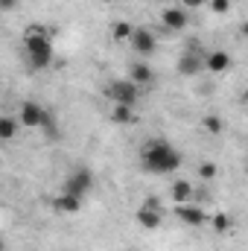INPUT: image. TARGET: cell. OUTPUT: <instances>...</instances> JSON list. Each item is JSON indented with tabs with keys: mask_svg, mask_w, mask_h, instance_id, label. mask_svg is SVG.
<instances>
[{
	"mask_svg": "<svg viewBox=\"0 0 248 251\" xmlns=\"http://www.w3.org/2000/svg\"><path fill=\"white\" fill-rule=\"evenodd\" d=\"M111 120L117 126H131L137 117H134V108L131 105H114L111 108Z\"/></svg>",
	"mask_w": 248,
	"mask_h": 251,
	"instance_id": "cell-14",
	"label": "cell"
},
{
	"mask_svg": "<svg viewBox=\"0 0 248 251\" xmlns=\"http://www.w3.org/2000/svg\"><path fill=\"white\" fill-rule=\"evenodd\" d=\"M207 0H178V6L181 9H198V6H204Z\"/></svg>",
	"mask_w": 248,
	"mask_h": 251,
	"instance_id": "cell-25",
	"label": "cell"
},
{
	"mask_svg": "<svg viewBox=\"0 0 248 251\" xmlns=\"http://www.w3.org/2000/svg\"><path fill=\"white\" fill-rule=\"evenodd\" d=\"M134 219H137V225H140V228H146V231H155V228L161 225L164 213H161V210H152V207H140V210L134 213Z\"/></svg>",
	"mask_w": 248,
	"mask_h": 251,
	"instance_id": "cell-13",
	"label": "cell"
},
{
	"mask_svg": "<svg viewBox=\"0 0 248 251\" xmlns=\"http://www.w3.org/2000/svg\"><path fill=\"white\" fill-rule=\"evenodd\" d=\"M175 216H178L184 225H193V228H201V225L210 219V213H207L201 204H175Z\"/></svg>",
	"mask_w": 248,
	"mask_h": 251,
	"instance_id": "cell-8",
	"label": "cell"
},
{
	"mask_svg": "<svg viewBox=\"0 0 248 251\" xmlns=\"http://www.w3.org/2000/svg\"><path fill=\"white\" fill-rule=\"evenodd\" d=\"M82 199H76V196H67V193H59L56 199H53V210L56 213H79L82 210Z\"/></svg>",
	"mask_w": 248,
	"mask_h": 251,
	"instance_id": "cell-12",
	"label": "cell"
},
{
	"mask_svg": "<svg viewBox=\"0 0 248 251\" xmlns=\"http://www.w3.org/2000/svg\"><path fill=\"white\" fill-rule=\"evenodd\" d=\"M21 6V0H0V12H15Z\"/></svg>",
	"mask_w": 248,
	"mask_h": 251,
	"instance_id": "cell-24",
	"label": "cell"
},
{
	"mask_svg": "<svg viewBox=\"0 0 248 251\" xmlns=\"http://www.w3.org/2000/svg\"><path fill=\"white\" fill-rule=\"evenodd\" d=\"M228 9H231V0H210V12L222 15V12H228Z\"/></svg>",
	"mask_w": 248,
	"mask_h": 251,
	"instance_id": "cell-21",
	"label": "cell"
},
{
	"mask_svg": "<svg viewBox=\"0 0 248 251\" xmlns=\"http://www.w3.org/2000/svg\"><path fill=\"white\" fill-rule=\"evenodd\" d=\"M222 117H216V114H207V117H201V128L204 131H210V134H219L222 131Z\"/></svg>",
	"mask_w": 248,
	"mask_h": 251,
	"instance_id": "cell-19",
	"label": "cell"
},
{
	"mask_svg": "<svg viewBox=\"0 0 248 251\" xmlns=\"http://www.w3.org/2000/svg\"><path fill=\"white\" fill-rule=\"evenodd\" d=\"M207 222H213V228H216L219 234H225V231L234 228V216H231V213H213Z\"/></svg>",
	"mask_w": 248,
	"mask_h": 251,
	"instance_id": "cell-17",
	"label": "cell"
},
{
	"mask_svg": "<svg viewBox=\"0 0 248 251\" xmlns=\"http://www.w3.org/2000/svg\"><path fill=\"white\" fill-rule=\"evenodd\" d=\"M128 44H131V50H134L137 56H152V53L158 50V38H155V32L146 29V26H134L131 35H128Z\"/></svg>",
	"mask_w": 248,
	"mask_h": 251,
	"instance_id": "cell-7",
	"label": "cell"
},
{
	"mask_svg": "<svg viewBox=\"0 0 248 251\" xmlns=\"http://www.w3.org/2000/svg\"><path fill=\"white\" fill-rule=\"evenodd\" d=\"M175 70H178L181 76H198V73L204 70V50H201L196 41H190V50L178 59Z\"/></svg>",
	"mask_w": 248,
	"mask_h": 251,
	"instance_id": "cell-6",
	"label": "cell"
},
{
	"mask_svg": "<svg viewBox=\"0 0 248 251\" xmlns=\"http://www.w3.org/2000/svg\"><path fill=\"white\" fill-rule=\"evenodd\" d=\"M216 164H210V161H204V164H198V176L204 178V181H210V178H216Z\"/></svg>",
	"mask_w": 248,
	"mask_h": 251,
	"instance_id": "cell-20",
	"label": "cell"
},
{
	"mask_svg": "<svg viewBox=\"0 0 248 251\" xmlns=\"http://www.w3.org/2000/svg\"><path fill=\"white\" fill-rule=\"evenodd\" d=\"M91 190H94V173H91V170H73L62 184V193L76 196V199H82V201H85V196H88Z\"/></svg>",
	"mask_w": 248,
	"mask_h": 251,
	"instance_id": "cell-5",
	"label": "cell"
},
{
	"mask_svg": "<svg viewBox=\"0 0 248 251\" xmlns=\"http://www.w3.org/2000/svg\"><path fill=\"white\" fill-rule=\"evenodd\" d=\"M24 50L26 59L35 70H44L53 64V41L50 35H24Z\"/></svg>",
	"mask_w": 248,
	"mask_h": 251,
	"instance_id": "cell-3",
	"label": "cell"
},
{
	"mask_svg": "<svg viewBox=\"0 0 248 251\" xmlns=\"http://www.w3.org/2000/svg\"><path fill=\"white\" fill-rule=\"evenodd\" d=\"M24 35H50V32H47V26H41V24H29V26L24 29Z\"/></svg>",
	"mask_w": 248,
	"mask_h": 251,
	"instance_id": "cell-22",
	"label": "cell"
},
{
	"mask_svg": "<svg viewBox=\"0 0 248 251\" xmlns=\"http://www.w3.org/2000/svg\"><path fill=\"white\" fill-rule=\"evenodd\" d=\"M131 24L128 21H117L114 26H111V35H114V41H128V35H131Z\"/></svg>",
	"mask_w": 248,
	"mask_h": 251,
	"instance_id": "cell-18",
	"label": "cell"
},
{
	"mask_svg": "<svg viewBox=\"0 0 248 251\" xmlns=\"http://www.w3.org/2000/svg\"><path fill=\"white\" fill-rule=\"evenodd\" d=\"M128 82H134L137 88H146L155 82V70L146 62H131L128 64Z\"/></svg>",
	"mask_w": 248,
	"mask_h": 251,
	"instance_id": "cell-10",
	"label": "cell"
},
{
	"mask_svg": "<svg viewBox=\"0 0 248 251\" xmlns=\"http://www.w3.org/2000/svg\"><path fill=\"white\" fill-rule=\"evenodd\" d=\"M173 199H175V204H187V201L193 199V184L184 181V178H178V181L173 184Z\"/></svg>",
	"mask_w": 248,
	"mask_h": 251,
	"instance_id": "cell-15",
	"label": "cell"
},
{
	"mask_svg": "<svg viewBox=\"0 0 248 251\" xmlns=\"http://www.w3.org/2000/svg\"><path fill=\"white\" fill-rule=\"evenodd\" d=\"M140 207H152V210H161V199L158 196H146V201Z\"/></svg>",
	"mask_w": 248,
	"mask_h": 251,
	"instance_id": "cell-23",
	"label": "cell"
},
{
	"mask_svg": "<svg viewBox=\"0 0 248 251\" xmlns=\"http://www.w3.org/2000/svg\"><path fill=\"white\" fill-rule=\"evenodd\" d=\"M105 97H108L114 105H131V108H134V102H137V97H140V88H137L134 82H128V79H114V82L105 85Z\"/></svg>",
	"mask_w": 248,
	"mask_h": 251,
	"instance_id": "cell-4",
	"label": "cell"
},
{
	"mask_svg": "<svg viewBox=\"0 0 248 251\" xmlns=\"http://www.w3.org/2000/svg\"><path fill=\"white\" fill-rule=\"evenodd\" d=\"M161 24H164V29L167 32H184L187 24H190V18H187V9H164V15H161Z\"/></svg>",
	"mask_w": 248,
	"mask_h": 251,
	"instance_id": "cell-9",
	"label": "cell"
},
{
	"mask_svg": "<svg viewBox=\"0 0 248 251\" xmlns=\"http://www.w3.org/2000/svg\"><path fill=\"white\" fill-rule=\"evenodd\" d=\"M18 120H15V117H3V114H0V140H12V137H15V134H18Z\"/></svg>",
	"mask_w": 248,
	"mask_h": 251,
	"instance_id": "cell-16",
	"label": "cell"
},
{
	"mask_svg": "<svg viewBox=\"0 0 248 251\" xmlns=\"http://www.w3.org/2000/svg\"><path fill=\"white\" fill-rule=\"evenodd\" d=\"M0 251H6V243H3V240H0Z\"/></svg>",
	"mask_w": 248,
	"mask_h": 251,
	"instance_id": "cell-26",
	"label": "cell"
},
{
	"mask_svg": "<svg viewBox=\"0 0 248 251\" xmlns=\"http://www.w3.org/2000/svg\"><path fill=\"white\" fill-rule=\"evenodd\" d=\"M18 123L29 126V128H41L47 137H59V123H56V117H53L41 102H24Z\"/></svg>",
	"mask_w": 248,
	"mask_h": 251,
	"instance_id": "cell-2",
	"label": "cell"
},
{
	"mask_svg": "<svg viewBox=\"0 0 248 251\" xmlns=\"http://www.w3.org/2000/svg\"><path fill=\"white\" fill-rule=\"evenodd\" d=\"M231 67V56L225 50H213V53H204V70L210 73H225Z\"/></svg>",
	"mask_w": 248,
	"mask_h": 251,
	"instance_id": "cell-11",
	"label": "cell"
},
{
	"mask_svg": "<svg viewBox=\"0 0 248 251\" xmlns=\"http://www.w3.org/2000/svg\"><path fill=\"white\" fill-rule=\"evenodd\" d=\"M140 167L152 176H167V173H175L181 167V155L173 143L167 140H146L140 146Z\"/></svg>",
	"mask_w": 248,
	"mask_h": 251,
	"instance_id": "cell-1",
	"label": "cell"
}]
</instances>
